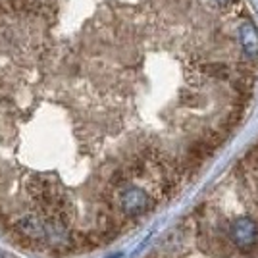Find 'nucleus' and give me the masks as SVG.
<instances>
[{
    "label": "nucleus",
    "mask_w": 258,
    "mask_h": 258,
    "mask_svg": "<svg viewBox=\"0 0 258 258\" xmlns=\"http://www.w3.org/2000/svg\"><path fill=\"white\" fill-rule=\"evenodd\" d=\"M0 258H4V256H2V254H0Z\"/></svg>",
    "instance_id": "nucleus-5"
},
{
    "label": "nucleus",
    "mask_w": 258,
    "mask_h": 258,
    "mask_svg": "<svg viewBox=\"0 0 258 258\" xmlns=\"http://www.w3.org/2000/svg\"><path fill=\"white\" fill-rule=\"evenodd\" d=\"M121 254H114V256H108V258H119Z\"/></svg>",
    "instance_id": "nucleus-4"
},
{
    "label": "nucleus",
    "mask_w": 258,
    "mask_h": 258,
    "mask_svg": "<svg viewBox=\"0 0 258 258\" xmlns=\"http://www.w3.org/2000/svg\"><path fill=\"white\" fill-rule=\"evenodd\" d=\"M229 239L233 241V245L237 248H243V250L254 247V243L258 241L256 222H252L247 216L233 220L229 226Z\"/></svg>",
    "instance_id": "nucleus-1"
},
{
    "label": "nucleus",
    "mask_w": 258,
    "mask_h": 258,
    "mask_svg": "<svg viewBox=\"0 0 258 258\" xmlns=\"http://www.w3.org/2000/svg\"><path fill=\"white\" fill-rule=\"evenodd\" d=\"M16 229L22 235L31 237V239H46V224L41 222L39 218H35V216H25V218H22L16 224Z\"/></svg>",
    "instance_id": "nucleus-3"
},
{
    "label": "nucleus",
    "mask_w": 258,
    "mask_h": 258,
    "mask_svg": "<svg viewBox=\"0 0 258 258\" xmlns=\"http://www.w3.org/2000/svg\"><path fill=\"white\" fill-rule=\"evenodd\" d=\"M119 206L127 216L135 218V216L145 214L151 206V197L147 191H143L141 187H127L121 197H119Z\"/></svg>",
    "instance_id": "nucleus-2"
}]
</instances>
